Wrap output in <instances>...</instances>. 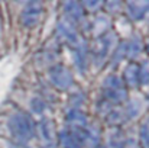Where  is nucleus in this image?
<instances>
[{
	"mask_svg": "<svg viewBox=\"0 0 149 148\" xmlns=\"http://www.w3.org/2000/svg\"><path fill=\"white\" fill-rule=\"evenodd\" d=\"M7 128L16 144L22 145L31 141L36 134V125L33 119L25 112H15L7 121Z\"/></svg>",
	"mask_w": 149,
	"mask_h": 148,
	"instance_id": "obj_1",
	"label": "nucleus"
},
{
	"mask_svg": "<svg viewBox=\"0 0 149 148\" xmlns=\"http://www.w3.org/2000/svg\"><path fill=\"white\" fill-rule=\"evenodd\" d=\"M117 39L116 34L114 32H106L100 36V39L97 41V45L93 51V60H94V64L97 67H101L103 62L107 60V57L110 55L113 45H114V41Z\"/></svg>",
	"mask_w": 149,
	"mask_h": 148,
	"instance_id": "obj_2",
	"label": "nucleus"
},
{
	"mask_svg": "<svg viewBox=\"0 0 149 148\" xmlns=\"http://www.w3.org/2000/svg\"><path fill=\"white\" fill-rule=\"evenodd\" d=\"M49 80L58 90H67L71 87L74 77L68 67L58 64L49 68Z\"/></svg>",
	"mask_w": 149,
	"mask_h": 148,
	"instance_id": "obj_3",
	"label": "nucleus"
},
{
	"mask_svg": "<svg viewBox=\"0 0 149 148\" xmlns=\"http://www.w3.org/2000/svg\"><path fill=\"white\" fill-rule=\"evenodd\" d=\"M42 15H44V4L41 1H31L22 10L20 22L26 28H33L41 22Z\"/></svg>",
	"mask_w": 149,
	"mask_h": 148,
	"instance_id": "obj_4",
	"label": "nucleus"
},
{
	"mask_svg": "<svg viewBox=\"0 0 149 148\" xmlns=\"http://www.w3.org/2000/svg\"><path fill=\"white\" fill-rule=\"evenodd\" d=\"M56 31H58L59 36L64 41H67L68 44H78V32H77L75 23L72 20H70L68 18H62L58 22Z\"/></svg>",
	"mask_w": 149,
	"mask_h": 148,
	"instance_id": "obj_5",
	"label": "nucleus"
},
{
	"mask_svg": "<svg viewBox=\"0 0 149 148\" xmlns=\"http://www.w3.org/2000/svg\"><path fill=\"white\" fill-rule=\"evenodd\" d=\"M38 134H39V138H41V142L47 147H51L54 144V138H55V128H54V123L51 122L49 119H44L39 122L38 125Z\"/></svg>",
	"mask_w": 149,
	"mask_h": 148,
	"instance_id": "obj_6",
	"label": "nucleus"
},
{
	"mask_svg": "<svg viewBox=\"0 0 149 148\" xmlns=\"http://www.w3.org/2000/svg\"><path fill=\"white\" fill-rule=\"evenodd\" d=\"M64 10L67 13V18L70 20H72L74 23L84 19V7L78 1H65L64 3Z\"/></svg>",
	"mask_w": 149,
	"mask_h": 148,
	"instance_id": "obj_7",
	"label": "nucleus"
},
{
	"mask_svg": "<svg viewBox=\"0 0 149 148\" xmlns=\"http://www.w3.org/2000/svg\"><path fill=\"white\" fill-rule=\"evenodd\" d=\"M127 99V92L125 87L120 89H104V100L111 105H122Z\"/></svg>",
	"mask_w": 149,
	"mask_h": 148,
	"instance_id": "obj_8",
	"label": "nucleus"
},
{
	"mask_svg": "<svg viewBox=\"0 0 149 148\" xmlns=\"http://www.w3.org/2000/svg\"><path fill=\"white\" fill-rule=\"evenodd\" d=\"M127 10L133 20H141L149 12V1H127Z\"/></svg>",
	"mask_w": 149,
	"mask_h": 148,
	"instance_id": "obj_9",
	"label": "nucleus"
},
{
	"mask_svg": "<svg viewBox=\"0 0 149 148\" xmlns=\"http://www.w3.org/2000/svg\"><path fill=\"white\" fill-rule=\"evenodd\" d=\"M58 141H59V145L62 148H80L81 147V142L75 134V131H61L59 135H58Z\"/></svg>",
	"mask_w": 149,
	"mask_h": 148,
	"instance_id": "obj_10",
	"label": "nucleus"
},
{
	"mask_svg": "<svg viewBox=\"0 0 149 148\" xmlns=\"http://www.w3.org/2000/svg\"><path fill=\"white\" fill-rule=\"evenodd\" d=\"M139 65L138 64H133L130 62L126 68H125V73H123V80L126 81V84L132 89L138 87L139 86Z\"/></svg>",
	"mask_w": 149,
	"mask_h": 148,
	"instance_id": "obj_11",
	"label": "nucleus"
},
{
	"mask_svg": "<svg viewBox=\"0 0 149 148\" xmlns=\"http://www.w3.org/2000/svg\"><path fill=\"white\" fill-rule=\"evenodd\" d=\"M65 119L74 128H86V125H87V116L78 109H74V110L68 112Z\"/></svg>",
	"mask_w": 149,
	"mask_h": 148,
	"instance_id": "obj_12",
	"label": "nucleus"
},
{
	"mask_svg": "<svg viewBox=\"0 0 149 148\" xmlns=\"http://www.w3.org/2000/svg\"><path fill=\"white\" fill-rule=\"evenodd\" d=\"M142 51V39L139 35H135L127 44H126V54L129 58H135Z\"/></svg>",
	"mask_w": 149,
	"mask_h": 148,
	"instance_id": "obj_13",
	"label": "nucleus"
},
{
	"mask_svg": "<svg viewBox=\"0 0 149 148\" xmlns=\"http://www.w3.org/2000/svg\"><path fill=\"white\" fill-rule=\"evenodd\" d=\"M126 119V113L125 110H110L107 115V122L109 125H120L123 123V121Z\"/></svg>",
	"mask_w": 149,
	"mask_h": 148,
	"instance_id": "obj_14",
	"label": "nucleus"
},
{
	"mask_svg": "<svg viewBox=\"0 0 149 148\" xmlns=\"http://www.w3.org/2000/svg\"><path fill=\"white\" fill-rule=\"evenodd\" d=\"M123 142H125V138H123L120 129H116V131H113L110 134V137H109V148H122Z\"/></svg>",
	"mask_w": 149,
	"mask_h": 148,
	"instance_id": "obj_15",
	"label": "nucleus"
},
{
	"mask_svg": "<svg viewBox=\"0 0 149 148\" xmlns=\"http://www.w3.org/2000/svg\"><path fill=\"white\" fill-rule=\"evenodd\" d=\"M109 26H110V22H109V19H107L106 16H99V18H96L94 22H93V29H94L97 34H103L104 31L109 29Z\"/></svg>",
	"mask_w": 149,
	"mask_h": 148,
	"instance_id": "obj_16",
	"label": "nucleus"
},
{
	"mask_svg": "<svg viewBox=\"0 0 149 148\" xmlns=\"http://www.w3.org/2000/svg\"><path fill=\"white\" fill-rule=\"evenodd\" d=\"M103 87L104 89H120V87H125L123 86V80L117 76H109L104 83H103Z\"/></svg>",
	"mask_w": 149,
	"mask_h": 148,
	"instance_id": "obj_17",
	"label": "nucleus"
},
{
	"mask_svg": "<svg viewBox=\"0 0 149 148\" xmlns=\"http://www.w3.org/2000/svg\"><path fill=\"white\" fill-rule=\"evenodd\" d=\"M29 106H31V110H32L33 113H36V115H41V113L45 110V102L39 97L32 99L31 103H29Z\"/></svg>",
	"mask_w": 149,
	"mask_h": 148,
	"instance_id": "obj_18",
	"label": "nucleus"
},
{
	"mask_svg": "<svg viewBox=\"0 0 149 148\" xmlns=\"http://www.w3.org/2000/svg\"><path fill=\"white\" fill-rule=\"evenodd\" d=\"M141 141L143 147H149V118H146L141 126Z\"/></svg>",
	"mask_w": 149,
	"mask_h": 148,
	"instance_id": "obj_19",
	"label": "nucleus"
},
{
	"mask_svg": "<svg viewBox=\"0 0 149 148\" xmlns=\"http://www.w3.org/2000/svg\"><path fill=\"white\" fill-rule=\"evenodd\" d=\"M125 54H126V44H119V47H117V48L114 49V52L111 54L113 62H114V64L120 62V61L123 60Z\"/></svg>",
	"mask_w": 149,
	"mask_h": 148,
	"instance_id": "obj_20",
	"label": "nucleus"
},
{
	"mask_svg": "<svg viewBox=\"0 0 149 148\" xmlns=\"http://www.w3.org/2000/svg\"><path fill=\"white\" fill-rule=\"evenodd\" d=\"M139 110H141V103H139V100H133V102L129 103V106H127V109L125 110V113H126V116L133 118V116H138Z\"/></svg>",
	"mask_w": 149,
	"mask_h": 148,
	"instance_id": "obj_21",
	"label": "nucleus"
},
{
	"mask_svg": "<svg viewBox=\"0 0 149 148\" xmlns=\"http://www.w3.org/2000/svg\"><path fill=\"white\" fill-rule=\"evenodd\" d=\"M139 80L142 84H149V61H145L143 67L139 68Z\"/></svg>",
	"mask_w": 149,
	"mask_h": 148,
	"instance_id": "obj_22",
	"label": "nucleus"
},
{
	"mask_svg": "<svg viewBox=\"0 0 149 148\" xmlns=\"http://www.w3.org/2000/svg\"><path fill=\"white\" fill-rule=\"evenodd\" d=\"M83 6H87L86 9H88V10H97L101 6V1H84Z\"/></svg>",
	"mask_w": 149,
	"mask_h": 148,
	"instance_id": "obj_23",
	"label": "nucleus"
},
{
	"mask_svg": "<svg viewBox=\"0 0 149 148\" xmlns=\"http://www.w3.org/2000/svg\"><path fill=\"white\" fill-rule=\"evenodd\" d=\"M122 148H138V144H136V141H135V140L129 138V140H125L123 147Z\"/></svg>",
	"mask_w": 149,
	"mask_h": 148,
	"instance_id": "obj_24",
	"label": "nucleus"
},
{
	"mask_svg": "<svg viewBox=\"0 0 149 148\" xmlns=\"http://www.w3.org/2000/svg\"><path fill=\"white\" fill-rule=\"evenodd\" d=\"M9 148H28V147H25V145H22V144H16V142H15V144H10Z\"/></svg>",
	"mask_w": 149,
	"mask_h": 148,
	"instance_id": "obj_25",
	"label": "nucleus"
},
{
	"mask_svg": "<svg viewBox=\"0 0 149 148\" xmlns=\"http://www.w3.org/2000/svg\"><path fill=\"white\" fill-rule=\"evenodd\" d=\"M93 148H103L101 145H96V147H93Z\"/></svg>",
	"mask_w": 149,
	"mask_h": 148,
	"instance_id": "obj_26",
	"label": "nucleus"
},
{
	"mask_svg": "<svg viewBox=\"0 0 149 148\" xmlns=\"http://www.w3.org/2000/svg\"><path fill=\"white\" fill-rule=\"evenodd\" d=\"M148 51H149V44H148Z\"/></svg>",
	"mask_w": 149,
	"mask_h": 148,
	"instance_id": "obj_27",
	"label": "nucleus"
}]
</instances>
